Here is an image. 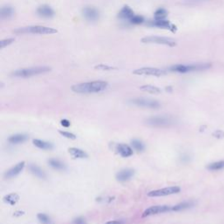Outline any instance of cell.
I'll return each instance as SVG.
<instances>
[{"mask_svg": "<svg viewBox=\"0 0 224 224\" xmlns=\"http://www.w3.org/2000/svg\"><path fill=\"white\" fill-rule=\"evenodd\" d=\"M108 82L104 81H94L89 82L75 84L72 86V90L78 94L99 93L107 89Z\"/></svg>", "mask_w": 224, "mask_h": 224, "instance_id": "6da1fadb", "label": "cell"}, {"mask_svg": "<svg viewBox=\"0 0 224 224\" xmlns=\"http://www.w3.org/2000/svg\"><path fill=\"white\" fill-rule=\"evenodd\" d=\"M51 71L50 67L47 66H40V67H33L27 68H20L13 71L12 75L14 77H20V78H27L34 75H39L41 74H46Z\"/></svg>", "mask_w": 224, "mask_h": 224, "instance_id": "7a4b0ae2", "label": "cell"}, {"mask_svg": "<svg viewBox=\"0 0 224 224\" xmlns=\"http://www.w3.org/2000/svg\"><path fill=\"white\" fill-rule=\"evenodd\" d=\"M14 33L18 34H24V33H33V34H54L57 33L58 31L52 27L42 26H32L26 27L18 28L14 30Z\"/></svg>", "mask_w": 224, "mask_h": 224, "instance_id": "3957f363", "label": "cell"}, {"mask_svg": "<svg viewBox=\"0 0 224 224\" xmlns=\"http://www.w3.org/2000/svg\"><path fill=\"white\" fill-rule=\"evenodd\" d=\"M211 64L209 63H201V64H191V65H179L172 66L169 71L171 72H176V73H189V72H194V71H201V70H206L209 68Z\"/></svg>", "mask_w": 224, "mask_h": 224, "instance_id": "277c9868", "label": "cell"}, {"mask_svg": "<svg viewBox=\"0 0 224 224\" xmlns=\"http://www.w3.org/2000/svg\"><path fill=\"white\" fill-rule=\"evenodd\" d=\"M141 42L145 44H158V45H165L168 47H176L177 42L174 39L168 37H160V36H147L141 39Z\"/></svg>", "mask_w": 224, "mask_h": 224, "instance_id": "5b68a950", "label": "cell"}, {"mask_svg": "<svg viewBox=\"0 0 224 224\" xmlns=\"http://www.w3.org/2000/svg\"><path fill=\"white\" fill-rule=\"evenodd\" d=\"M173 119L171 117L158 116L151 117L145 120V124L152 127H168L173 124Z\"/></svg>", "mask_w": 224, "mask_h": 224, "instance_id": "8992f818", "label": "cell"}, {"mask_svg": "<svg viewBox=\"0 0 224 224\" xmlns=\"http://www.w3.org/2000/svg\"><path fill=\"white\" fill-rule=\"evenodd\" d=\"M130 103L137 107L140 108H147V109H159L160 107V103L153 100V99H149V98L138 97L134 98L130 100Z\"/></svg>", "mask_w": 224, "mask_h": 224, "instance_id": "52a82bcc", "label": "cell"}, {"mask_svg": "<svg viewBox=\"0 0 224 224\" xmlns=\"http://www.w3.org/2000/svg\"><path fill=\"white\" fill-rule=\"evenodd\" d=\"M180 192V188L174 186V187H165V188H161V189L151 191L147 194V195L149 197H163V196L175 194H178Z\"/></svg>", "mask_w": 224, "mask_h": 224, "instance_id": "ba28073f", "label": "cell"}, {"mask_svg": "<svg viewBox=\"0 0 224 224\" xmlns=\"http://www.w3.org/2000/svg\"><path fill=\"white\" fill-rule=\"evenodd\" d=\"M170 211H172V206H152V207L148 208L147 209H145V211H144L142 216H143V217H147V216L159 215V214H163V213H166V212H170Z\"/></svg>", "mask_w": 224, "mask_h": 224, "instance_id": "9c48e42d", "label": "cell"}, {"mask_svg": "<svg viewBox=\"0 0 224 224\" xmlns=\"http://www.w3.org/2000/svg\"><path fill=\"white\" fill-rule=\"evenodd\" d=\"M137 75H150V76H161L166 74L165 70L159 69L157 68H141L135 69L132 72Z\"/></svg>", "mask_w": 224, "mask_h": 224, "instance_id": "30bf717a", "label": "cell"}, {"mask_svg": "<svg viewBox=\"0 0 224 224\" xmlns=\"http://www.w3.org/2000/svg\"><path fill=\"white\" fill-rule=\"evenodd\" d=\"M84 18L89 21H96L100 18V12L96 8L92 6H87L82 10Z\"/></svg>", "mask_w": 224, "mask_h": 224, "instance_id": "8fae6325", "label": "cell"}, {"mask_svg": "<svg viewBox=\"0 0 224 224\" xmlns=\"http://www.w3.org/2000/svg\"><path fill=\"white\" fill-rule=\"evenodd\" d=\"M149 25L152 26H156V27L163 28V29H168V30L172 31L173 33H175L176 30H177V27L172 23H170V21H168L166 19H161V20L154 19L152 21H150Z\"/></svg>", "mask_w": 224, "mask_h": 224, "instance_id": "7c38bea8", "label": "cell"}, {"mask_svg": "<svg viewBox=\"0 0 224 224\" xmlns=\"http://www.w3.org/2000/svg\"><path fill=\"white\" fill-rule=\"evenodd\" d=\"M134 170L130 169V168H126V169H123L121 171H119L116 175V179L117 180L120 182H125L130 180L132 176L134 175Z\"/></svg>", "mask_w": 224, "mask_h": 224, "instance_id": "4fadbf2b", "label": "cell"}, {"mask_svg": "<svg viewBox=\"0 0 224 224\" xmlns=\"http://www.w3.org/2000/svg\"><path fill=\"white\" fill-rule=\"evenodd\" d=\"M134 16H135L134 12H133V11L131 9V7H129L128 5L124 6V7L120 10V12H118V15H117V17H118L119 19H122V20H124V21H127V22H129V23H130L131 19H132Z\"/></svg>", "mask_w": 224, "mask_h": 224, "instance_id": "5bb4252c", "label": "cell"}, {"mask_svg": "<svg viewBox=\"0 0 224 224\" xmlns=\"http://www.w3.org/2000/svg\"><path fill=\"white\" fill-rule=\"evenodd\" d=\"M26 166V163L22 161V162H19L15 166L12 167L10 170H8L6 173H5V177L6 179H12V178L16 177L17 175H19V173L23 171V169Z\"/></svg>", "mask_w": 224, "mask_h": 224, "instance_id": "9a60e30c", "label": "cell"}, {"mask_svg": "<svg viewBox=\"0 0 224 224\" xmlns=\"http://www.w3.org/2000/svg\"><path fill=\"white\" fill-rule=\"evenodd\" d=\"M116 151L123 158H129L133 154V150L131 146L125 144H118L116 147Z\"/></svg>", "mask_w": 224, "mask_h": 224, "instance_id": "2e32d148", "label": "cell"}, {"mask_svg": "<svg viewBox=\"0 0 224 224\" xmlns=\"http://www.w3.org/2000/svg\"><path fill=\"white\" fill-rule=\"evenodd\" d=\"M37 14L42 18H52L54 16V11L49 5H40L37 9Z\"/></svg>", "mask_w": 224, "mask_h": 224, "instance_id": "e0dca14e", "label": "cell"}, {"mask_svg": "<svg viewBox=\"0 0 224 224\" xmlns=\"http://www.w3.org/2000/svg\"><path fill=\"white\" fill-rule=\"evenodd\" d=\"M68 152L75 159H85V158H88V154L82 149H79V148L71 147V148L68 149Z\"/></svg>", "mask_w": 224, "mask_h": 224, "instance_id": "ac0fdd59", "label": "cell"}, {"mask_svg": "<svg viewBox=\"0 0 224 224\" xmlns=\"http://www.w3.org/2000/svg\"><path fill=\"white\" fill-rule=\"evenodd\" d=\"M28 139V137L25 134H16L12 135L8 138V141L11 144L13 145H18V144H22Z\"/></svg>", "mask_w": 224, "mask_h": 224, "instance_id": "d6986e66", "label": "cell"}, {"mask_svg": "<svg viewBox=\"0 0 224 224\" xmlns=\"http://www.w3.org/2000/svg\"><path fill=\"white\" fill-rule=\"evenodd\" d=\"M19 201V195L16 193H12L4 197V201L11 206L16 205Z\"/></svg>", "mask_w": 224, "mask_h": 224, "instance_id": "ffe728a7", "label": "cell"}, {"mask_svg": "<svg viewBox=\"0 0 224 224\" xmlns=\"http://www.w3.org/2000/svg\"><path fill=\"white\" fill-rule=\"evenodd\" d=\"M14 14V9L12 6H3L0 11V17L2 19H9Z\"/></svg>", "mask_w": 224, "mask_h": 224, "instance_id": "44dd1931", "label": "cell"}, {"mask_svg": "<svg viewBox=\"0 0 224 224\" xmlns=\"http://www.w3.org/2000/svg\"><path fill=\"white\" fill-rule=\"evenodd\" d=\"M29 170H30V172L33 173V174H34L36 177L40 178V179H45V178H46V173H44V171L42 170L41 168L39 167L36 165L31 164V165L29 166Z\"/></svg>", "mask_w": 224, "mask_h": 224, "instance_id": "7402d4cb", "label": "cell"}, {"mask_svg": "<svg viewBox=\"0 0 224 224\" xmlns=\"http://www.w3.org/2000/svg\"><path fill=\"white\" fill-rule=\"evenodd\" d=\"M33 143L36 147L42 150H51L54 147L51 143L47 142V141H43V140L40 139H33Z\"/></svg>", "mask_w": 224, "mask_h": 224, "instance_id": "603a6c76", "label": "cell"}, {"mask_svg": "<svg viewBox=\"0 0 224 224\" xmlns=\"http://www.w3.org/2000/svg\"><path fill=\"white\" fill-rule=\"evenodd\" d=\"M139 89L142 91H145V92L150 94H154V95L161 93V89L158 87H156V86H153V85H143V86L140 87Z\"/></svg>", "mask_w": 224, "mask_h": 224, "instance_id": "cb8c5ba5", "label": "cell"}, {"mask_svg": "<svg viewBox=\"0 0 224 224\" xmlns=\"http://www.w3.org/2000/svg\"><path fill=\"white\" fill-rule=\"evenodd\" d=\"M48 164L51 167L54 168L56 170H64L65 169V165L61 162L60 160L55 159H51L48 160Z\"/></svg>", "mask_w": 224, "mask_h": 224, "instance_id": "d4e9b609", "label": "cell"}, {"mask_svg": "<svg viewBox=\"0 0 224 224\" xmlns=\"http://www.w3.org/2000/svg\"><path fill=\"white\" fill-rule=\"evenodd\" d=\"M193 203L192 202H181L180 204H177V205L173 206L172 207V211H181V210H185L187 209V208H190L191 207H193Z\"/></svg>", "mask_w": 224, "mask_h": 224, "instance_id": "484cf974", "label": "cell"}, {"mask_svg": "<svg viewBox=\"0 0 224 224\" xmlns=\"http://www.w3.org/2000/svg\"><path fill=\"white\" fill-rule=\"evenodd\" d=\"M224 168V160H221V161H217V162H214V163L209 164L208 166V169L210 171H219Z\"/></svg>", "mask_w": 224, "mask_h": 224, "instance_id": "4316f807", "label": "cell"}, {"mask_svg": "<svg viewBox=\"0 0 224 224\" xmlns=\"http://www.w3.org/2000/svg\"><path fill=\"white\" fill-rule=\"evenodd\" d=\"M166 16H167V12L164 8H159L154 13V19H157V20L166 19Z\"/></svg>", "mask_w": 224, "mask_h": 224, "instance_id": "83f0119b", "label": "cell"}, {"mask_svg": "<svg viewBox=\"0 0 224 224\" xmlns=\"http://www.w3.org/2000/svg\"><path fill=\"white\" fill-rule=\"evenodd\" d=\"M131 145L134 148V150L138 151V152H142L143 150L145 149V145L139 140H132Z\"/></svg>", "mask_w": 224, "mask_h": 224, "instance_id": "f1b7e54d", "label": "cell"}, {"mask_svg": "<svg viewBox=\"0 0 224 224\" xmlns=\"http://www.w3.org/2000/svg\"><path fill=\"white\" fill-rule=\"evenodd\" d=\"M144 21H145V19L144 18L142 17V16H140V15H136L131 19V21H130V24H132V25H140V24L144 23Z\"/></svg>", "mask_w": 224, "mask_h": 224, "instance_id": "f546056e", "label": "cell"}, {"mask_svg": "<svg viewBox=\"0 0 224 224\" xmlns=\"http://www.w3.org/2000/svg\"><path fill=\"white\" fill-rule=\"evenodd\" d=\"M14 41H15V39H14V38H9V39L3 40L0 41V47L3 49V48H5V47H7V46H9L11 44H12Z\"/></svg>", "mask_w": 224, "mask_h": 224, "instance_id": "4dcf8cb0", "label": "cell"}, {"mask_svg": "<svg viewBox=\"0 0 224 224\" xmlns=\"http://www.w3.org/2000/svg\"><path fill=\"white\" fill-rule=\"evenodd\" d=\"M95 68L98 70H105V71L117 69V68H114V67H111V66L109 65H105V64H99V65L95 66Z\"/></svg>", "mask_w": 224, "mask_h": 224, "instance_id": "1f68e13d", "label": "cell"}, {"mask_svg": "<svg viewBox=\"0 0 224 224\" xmlns=\"http://www.w3.org/2000/svg\"><path fill=\"white\" fill-rule=\"evenodd\" d=\"M37 218L42 223L47 224L50 222V218L47 215H45V214H38Z\"/></svg>", "mask_w": 224, "mask_h": 224, "instance_id": "d6a6232c", "label": "cell"}, {"mask_svg": "<svg viewBox=\"0 0 224 224\" xmlns=\"http://www.w3.org/2000/svg\"><path fill=\"white\" fill-rule=\"evenodd\" d=\"M60 134L62 135L64 138H68V139H75L76 138V136L75 134H73V133H71V132H68V131H60Z\"/></svg>", "mask_w": 224, "mask_h": 224, "instance_id": "836d02e7", "label": "cell"}, {"mask_svg": "<svg viewBox=\"0 0 224 224\" xmlns=\"http://www.w3.org/2000/svg\"><path fill=\"white\" fill-rule=\"evenodd\" d=\"M73 224H87L86 221L82 217H78L73 221Z\"/></svg>", "mask_w": 224, "mask_h": 224, "instance_id": "e575fe53", "label": "cell"}, {"mask_svg": "<svg viewBox=\"0 0 224 224\" xmlns=\"http://www.w3.org/2000/svg\"><path fill=\"white\" fill-rule=\"evenodd\" d=\"M124 221H119V220H114V221H109L105 224H124Z\"/></svg>", "mask_w": 224, "mask_h": 224, "instance_id": "d590c367", "label": "cell"}, {"mask_svg": "<svg viewBox=\"0 0 224 224\" xmlns=\"http://www.w3.org/2000/svg\"><path fill=\"white\" fill-rule=\"evenodd\" d=\"M61 125L64 126V127H69L70 126V122L68 121V120H67V119H63V120H61Z\"/></svg>", "mask_w": 224, "mask_h": 224, "instance_id": "8d00e7d4", "label": "cell"}, {"mask_svg": "<svg viewBox=\"0 0 224 224\" xmlns=\"http://www.w3.org/2000/svg\"><path fill=\"white\" fill-rule=\"evenodd\" d=\"M192 1L193 2H195V1L196 2H199V1H204V0H192Z\"/></svg>", "mask_w": 224, "mask_h": 224, "instance_id": "74e56055", "label": "cell"}]
</instances>
